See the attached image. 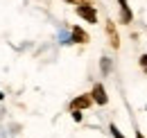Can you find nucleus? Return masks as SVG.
<instances>
[{"instance_id": "nucleus-1", "label": "nucleus", "mask_w": 147, "mask_h": 138, "mask_svg": "<svg viewBox=\"0 0 147 138\" xmlns=\"http://www.w3.org/2000/svg\"><path fill=\"white\" fill-rule=\"evenodd\" d=\"M77 16H82L86 23L95 25L97 23V12H95V5H77Z\"/></svg>"}, {"instance_id": "nucleus-2", "label": "nucleus", "mask_w": 147, "mask_h": 138, "mask_svg": "<svg viewBox=\"0 0 147 138\" xmlns=\"http://www.w3.org/2000/svg\"><path fill=\"white\" fill-rule=\"evenodd\" d=\"M91 97L95 104H100V106H104V104H109V95H107V88L102 86V84H95L91 91Z\"/></svg>"}, {"instance_id": "nucleus-3", "label": "nucleus", "mask_w": 147, "mask_h": 138, "mask_svg": "<svg viewBox=\"0 0 147 138\" xmlns=\"http://www.w3.org/2000/svg\"><path fill=\"white\" fill-rule=\"evenodd\" d=\"M107 36H109V43L113 50L120 48V36H118V30H115V23L113 20H107Z\"/></svg>"}, {"instance_id": "nucleus-4", "label": "nucleus", "mask_w": 147, "mask_h": 138, "mask_svg": "<svg viewBox=\"0 0 147 138\" xmlns=\"http://www.w3.org/2000/svg\"><path fill=\"white\" fill-rule=\"evenodd\" d=\"M118 7H120V23L129 25V23L134 20V14H131V9H129V2L127 0H118Z\"/></svg>"}, {"instance_id": "nucleus-5", "label": "nucleus", "mask_w": 147, "mask_h": 138, "mask_svg": "<svg viewBox=\"0 0 147 138\" xmlns=\"http://www.w3.org/2000/svg\"><path fill=\"white\" fill-rule=\"evenodd\" d=\"M91 104H93L91 95H79V97H75L73 102H70V109H88Z\"/></svg>"}, {"instance_id": "nucleus-6", "label": "nucleus", "mask_w": 147, "mask_h": 138, "mask_svg": "<svg viewBox=\"0 0 147 138\" xmlns=\"http://www.w3.org/2000/svg\"><path fill=\"white\" fill-rule=\"evenodd\" d=\"M73 41H75V43H88L91 36H88V32H84L82 27L75 25V27H73Z\"/></svg>"}, {"instance_id": "nucleus-7", "label": "nucleus", "mask_w": 147, "mask_h": 138, "mask_svg": "<svg viewBox=\"0 0 147 138\" xmlns=\"http://www.w3.org/2000/svg\"><path fill=\"white\" fill-rule=\"evenodd\" d=\"M111 134H113V138H125V136H122V131H120L115 124H111Z\"/></svg>"}, {"instance_id": "nucleus-8", "label": "nucleus", "mask_w": 147, "mask_h": 138, "mask_svg": "<svg viewBox=\"0 0 147 138\" xmlns=\"http://www.w3.org/2000/svg\"><path fill=\"white\" fill-rule=\"evenodd\" d=\"M138 61H140V68L147 72V54H140V59H138Z\"/></svg>"}, {"instance_id": "nucleus-9", "label": "nucleus", "mask_w": 147, "mask_h": 138, "mask_svg": "<svg viewBox=\"0 0 147 138\" xmlns=\"http://www.w3.org/2000/svg\"><path fill=\"white\" fill-rule=\"evenodd\" d=\"M73 5H93V0H68Z\"/></svg>"}, {"instance_id": "nucleus-10", "label": "nucleus", "mask_w": 147, "mask_h": 138, "mask_svg": "<svg viewBox=\"0 0 147 138\" xmlns=\"http://www.w3.org/2000/svg\"><path fill=\"white\" fill-rule=\"evenodd\" d=\"M136 138H145V136H143V134H140V131H136Z\"/></svg>"}]
</instances>
